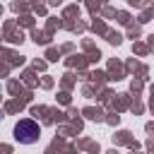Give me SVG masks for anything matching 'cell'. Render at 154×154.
<instances>
[{
	"mask_svg": "<svg viewBox=\"0 0 154 154\" xmlns=\"http://www.w3.org/2000/svg\"><path fill=\"white\" fill-rule=\"evenodd\" d=\"M38 137H41V128L34 120H19L14 125V140L22 144H34L38 142Z\"/></svg>",
	"mask_w": 154,
	"mask_h": 154,
	"instance_id": "obj_1",
	"label": "cell"
}]
</instances>
